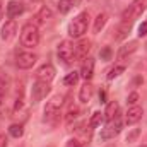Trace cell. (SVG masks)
<instances>
[{
	"label": "cell",
	"instance_id": "1f68e13d",
	"mask_svg": "<svg viewBox=\"0 0 147 147\" xmlns=\"http://www.w3.org/2000/svg\"><path fill=\"white\" fill-rule=\"evenodd\" d=\"M0 147H7V137L0 135Z\"/></svg>",
	"mask_w": 147,
	"mask_h": 147
},
{
	"label": "cell",
	"instance_id": "44dd1931",
	"mask_svg": "<svg viewBox=\"0 0 147 147\" xmlns=\"http://www.w3.org/2000/svg\"><path fill=\"white\" fill-rule=\"evenodd\" d=\"M9 134H10L14 139H19V137H22V134H24V128H22V125H19V123H14V125H10V127H9Z\"/></svg>",
	"mask_w": 147,
	"mask_h": 147
},
{
	"label": "cell",
	"instance_id": "2e32d148",
	"mask_svg": "<svg viewBox=\"0 0 147 147\" xmlns=\"http://www.w3.org/2000/svg\"><path fill=\"white\" fill-rule=\"evenodd\" d=\"M118 111H120V106H118V103L116 101H111L108 103V106H106V111H105V118L111 121V120H115V118H118Z\"/></svg>",
	"mask_w": 147,
	"mask_h": 147
},
{
	"label": "cell",
	"instance_id": "6da1fadb",
	"mask_svg": "<svg viewBox=\"0 0 147 147\" xmlns=\"http://www.w3.org/2000/svg\"><path fill=\"white\" fill-rule=\"evenodd\" d=\"M89 28V14L80 12L72 22L69 24V34L70 38H80Z\"/></svg>",
	"mask_w": 147,
	"mask_h": 147
},
{
	"label": "cell",
	"instance_id": "83f0119b",
	"mask_svg": "<svg viewBox=\"0 0 147 147\" xmlns=\"http://www.w3.org/2000/svg\"><path fill=\"white\" fill-rule=\"evenodd\" d=\"M139 135H140V130H139V128H134V130L127 135V142H135Z\"/></svg>",
	"mask_w": 147,
	"mask_h": 147
},
{
	"label": "cell",
	"instance_id": "9a60e30c",
	"mask_svg": "<svg viewBox=\"0 0 147 147\" xmlns=\"http://www.w3.org/2000/svg\"><path fill=\"white\" fill-rule=\"evenodd\" d=\"M92 92H94L92 84L86 80V84H84V86L80 87V91H79V101H80V103H89L91 98H92Z\"/></svg>",
	"mask_w": 147,
	"mask_h": 147
},
{
	"label": "cell",
	"instance_id": "d590c367",
	"mask_svg": "<svg viewBox=\"0 0 147 147\" xmlns=\"http://www.w3.org/2000/svg\"><path fill=\"white\" fill-rule=\"evenodd\" d=\"M77 147H86V146H77Z\"/></svg>",
	"mask_w": 147,
	"mask_h": 147
},
{
	"label": "cell",
	"instance_id": "7a4b0ae2",
	"mask_svg": "<svg viewBox=\"0 0 147 147\" xmlns=\"http://www.w3.org/2000/svg\"><path fill=\"white\" fill-rule=\"evenodd\" d=\"M39 43V31L34 24H24L21 29V45L26 48H34Z\"/></svg>",
	"mask_w": 147,
	"mask_h": 147
},
{
	"label": "cell",
	"instance_id": "d6a6232c",
	"mask_svg": "<svg viewBox=\"0 0 147 147\" xmlns=\"http://www.w3.org/2000/svg\"><path fill=\"white\" fill-rule=\"evenodd\" d=\"M105 99H106V92H99V101L101 103H106Z\"/></svg>",
	"mask_w": 147,
	"mask_h": 147
},
{
	"label": "cell",
	"instance_id": "30bf717a",
	"mask_svg": "<svg viewBox=\"0 0 147 147\" xmlns=\"http://www.w3.org/2000/svg\"><path fill=\"white\" fill-rule=\"evenodd\" d=\"M16 33H17V24H16L14 19H10V21H7V22L3 24V28H2V31H0V38H2L3 41H10L12 38L16 36Z\"/></svg>",
	"mask_w": 147,
	"mask_h": 147
},
{
	"label": "cell",
	"instance_id": "7c38bea8",
	"mask_svg": "<svg viewBox=\"0 0 147 147\" xmlns=\"http://www.w3.org/2000/svg\"><path fill=\"white\" fill-rule=\"evenodd\" d=\"M142 115H144V110L140 108V106H130L128 111H127V116H125V120H127V123L128 125H134V123H137V121H140L142 120Z\"/></svg>",
	"mask_w": 147,
	"mask_h": 147
},
{
	"label": "cell",
	"instance_id": "4fadbf2b",
	"mask_svg": "<svg viewBox=\"0 0 147 147\" xmlns=\"http://www.w3.org/2000/svg\"><path fill=\"white\" fill-rule=\"evenodd\" d=\"M24 12V5L21 2H16V0H10L7 3V17L9 19H14V17H19L21 14Z\"/></svg>",
	"mask_w": 147,
	"mask_h": 147
},
{
	"label": "cell",
	"instance_id": "9c48e42d",
	"mask_svg": "<svg viewBox=\"0 0 147 147\" xmlns=\"http://www.w3.org/2000/svg\"><path fill=\"white\" fill-rule=\"evenodd\" d=\"M55 67L51 65V63H45V65H41L39 69L36 70V80H43V82H51L53 80V77H55Z\"/></svg>",
	"mask_w": 147,
	"mask_h": 147
},
{
	"label": "cell",
	"instance_id": "836d02e7",
	"mask_svg": "<svg viewBox=\"0 0 147 147\" xmlns=\"http://www.w3.org/2000/svg\"><path fill=\"white\" fill-rule=\"evenodd\" d=\"M0 106H2V101H0ZM2 113H3V110H2V108H0V116H2Z\"/></svg>",
	"mask_w": 147,
	"mask_h": 147
},
{
	"label": "cell",
	"instance_id": "603a6c76",
	"mask_svg": "<svg viewBox=\"0 0 147 147\" xmlns=\"http://www.w3.org/2000/svg\"><path fill=\"white\" fill-rule=\"evenodd\" d=\"M79 77H80V74H79V72L67 74V75H65V79H63V84H65V86H74V84H77Z\"/></svg>",
	"mask_w": 147,
	"mask_h": 147
},
{
	"label": "cell",
	"instance_id": "7402d4cb",
	"mask_svg": "<svg viewBox=\"0 0 147 147\" xmlns=\"http://www.w3.org/2000/svg\"><path fill=\"white\" fill-rule=\"evenodd\" d=\"M74 7V0H60L58 2V12L60 14H67Z\"/></svg>",
	"mask_w": 147,
	"mask_h": 147
},
{
	"label": "cell",
	"instance_id": "ac0fdd59",
	"mask_svg": "<svg viewBox=\"0 0 147 147\" xmlns=\"http://www.w3.org/2000/svg\"><path fill=\"white\" fill-rule=\"evenodd\" d=\"M130 28H132V22H121V24H118V28H116V34H115V38L116 39H125V38L128 36V33H130Z\"/></svg>",
	"mask_w": 147,
	"mask_h": 147
},
{
	"label": "cell",
	"instance_id": "484cf974",
	"mask_svg": "<svg viewBox=\"0 0 147 147\" xmlns=\"http://www.w3.org/2000/svg\"><path fill=\"white\" fill-rule=\"evenodd\" d=\"M7 87H9L7 79H5L3 75H0V101H2V99H3V96L7 94Z\"/></svg>",
	"mask_w": 147,
	"mask_h": 147
},
{
	"label": "cell",
	"instance_id": "f546056e",
	"mask_svg": "<svg viewBox=\"0 0 147 147\" xmlns=\"http://www.w3.org/2000/svg\"><path fill=\"white\" fill-rule=\"evenodd\" d=\"M146 34H147V21L139 26V36L142 38V36H146Z\"/></svg>",
	"mask_w": 147,
	"mask_h": 147
},
{
	"label": "cell",
	"instance_id": "f1b7e54d",
	"mask_svg": "<svg viewBox=\"0 0 147 147\" xmlns=\"http://www.w3.org/2000/svg\"><path fill=\"white\" fill-rule=\"evenodd\" d=\"M139 101V94L137 92H132V94H128V98H127V103L130 105V106H135V103Z\"/></svg>",
	"mask_w": 147,
	"mask_h": 147
},
{
	"label": "cell",
	"instance_id": "ba28073f",
	"mask_svg": "<svg viewBox=\"0 0 147 147\" xmlns=\"http://www.w3.org/2000/svg\"><path fill=\"white\" fill-rule=\"evenodd\" d=\"M36 60H38V57L34 53H19L16 57V65L21 70H29L36 63Z\"/></svg>",
	"mask_w": 147,
	"mask_h": 147
},
{
	"label": "cell",
	"instance_id": "e575fe53",
	"mask_svg": "<svg viewBox=\"0 0 147 147\" xmlns=\"http://www.w3.org/2000/svg\"><path fill=\"white\" fill-rule=\"evenodd\" d=\"M0 19H2V3H0Z\"/></svg>",
	"mask_w": 147,
	"mask_h": 147
},
{
	"label": "cell",
	"instance_id": "8fae6325",
	"mask_svg": "<svg viewBox=\"0 0 147 147\" xmlns=\"http://www.w3.org/2000/svg\"><path fill=\"white\" fill-rule=\"evenodd\" d=\"M79 74H80V77H82L84 80H91V79H92V75H94V60H92L91 57L84 58Z\"/></svg>",
	"mask_w": 147,
	"mask_h": 147
},
{
	"label": "cell",
	"instance_id": "5bb4252c",
	"mask_svg": "<svg viewBox=\"0 0 147 147\" xmlns=\"http://www.w3.org/2000/svg\"><path fill=\"white\" fill-rule=\"evenodd\" d=\"M89 50H91V41L89 39H82L79 45H75V58H80V60L87 58Z\"/></svg>",
	"mask_w": 147,
	"mask_h": 147
},
{
	"label": "cell",
	"instance_id": "52a82bcc",
	"mask_svg": "<svg viewBox=\"0 0 147 147\" xmlns=\"http://www.w3.org/2000/svg\"><path fill=\"white\" fill-rule=\"evenodd\" d=\"M120 132H121V121H120V116H118V118H115V120H111V121L106 123V127L101 130V139H103V140L113 139V137H116Z\"/></svg>",
	"mask_w": 147,
	"mask_h": 147
},
{
	"label": "cell",
	"instance_id": "4316f807",
	"mask_svg": "<svg viewBox=\"0 0 147 147\" xmlns=\"http://www.w3.org/2000/svg\"><path fill=\"white\" fill-rule=\"evenodd\" d=\"M101 60H105V62H108V60H111V55H113V51H111L110 46H105L103 50H101Z\"/></svg>",
	"mask_w": 147,
	"mask_h": 147
},
{
	"label": "cell",
	"instance_id": "5b68a950",
	"mask_svg": "<svg viewBox=\"0 0 147 147\" xmlns=\"http://www.w3.org/2000/svg\"><path fill=\"white\" fill-rule=\"evenodd\" d=\"M50 82H43V80H36L31 87V99L33 103H39L41 99H45L50 94Z\"/></svg>",
	"mask_w": 147,
	"mask_h": 147
},
{
	"label": "cell",
	"instance_id": "cb8c5ba5",
	"mask_svg": "<svg viewBox=\"0 0 147 147\" xmlns=\"http://www.w3.org/2000/svg\"><path fill=\"white\" fill-rule=\"evenodd\" d=\"M101 120H103V115H101L99 111H96V113H92L89 125H91L92 128H96V127H99V125H101Z\"/></svg>",
	"mask_w": 147,
	"mask_h": 147
},
{
	"label": "cell",
	"instance_id": "ffe728a7",
	"mask_svg": "<svg viewBox=\"0 0 147 147\" xmlns=\"http://www.w3.org/2000/svg\"><path fill=\"white\" fill-rule=\"evenodd\" d=\"M51 17H53V14H51V10H50L48 7H43V9L36 14L38 22H46V21H50Z\"/></svg>",
	"mask_w": 147,
	"mask_h": 147
},
{
	"label": "cell",
	"instance_id": "d6986e66",
	"mask_svg": "<svg viewBox=\"0 0 147 147\" xmlns=\"http://www.w3.org/2000/svg\"><path fill=\"white\" fill-rule=\"evenodd\" d=\"M106 21H108V16L105 14V12H101V14H98V17L94 19V31L96 33H99L103 28H105V24H106Z\"/></svg>",
	"mask_w": 147,
	"mask_h": 147
},
{
	"label": "cell",
	"instance_id": "8d00e7d4",
	"mask_svg": "<svg viewBox=\"0 0 147 147\" xmlns=\"http://www.w3.org/2000/svg\"><path fill=\"white\" fill-rule=\"evenodd\" d=\"M108 147H113V146H108Z\"/></svg>",
	"mask_w": 147,
	"mask_h": 147
},
{
	"label": "cell",
	"instance_id": "8992f818",
	"mask_svg": "<svg viewBox=\"0 0 147 147\" xmlns=\"http://www.w3.org/2000/svg\"><path fill=\"white\" fill-rule=\"evenodd\" d=\"M63 99H65V96L57 94L46 103V106H45V120H51L55 115H58V111H60L62 105H63Z\"/></svg>",
	"mask_w": 147,
	"mask_h": 147
},
{
	"label": "cell",
	"instance_id": "e0dca14e",
	"mask_svg": "<svg viewBox=\"0 0 147 147\" xmlns=\"http://www.w3.org/2000/svg\"><path fill=\"white\" fill-rule=\"evenodd\" d=\"M137 41H130V43H127V45H123L120 50H118V58H125L127 55H132L135 50H137Z\"/></svg>",
	"mask_w": 147,
	"mask_h": 147
},
{
	"label": "cell",
	"instance_id": "3957f363",
	"mask_svg": "<svg viewBox=\"0 0 147 147\" xmlns=\"http://www.w3.org/2000/svg\"><path fill=\"white\" fill-rule=\"evenodd\" d=\"M146 9H147V0H134V2L125 9V12H123L121 19H123L125 22H132L134 19L140 17V16H142V12H144Z\"/></svg>",
	"mask_w": 147,
	"mask_h": 147
},
{
	"label": "cell",
	"instance_id": "d4e9b609",
	"mask_svg": "<svg viewBox=\"0 0 147 147\" xmlns=\"http://www.w3.org/2000/svg\"><path fill=\"white\" fill-rule=\"evenodd\" d=\"M123 72H125V67H123V65H116V67H113L110 72H108V79L111 80V79L118 77L120 74H123Z\"/></svg>",
	"mask_w": 147,
	"mask_h": 147
},
{
	"label": "cell",
	"instance_id": "277c9868",
	"mask_svg": "<svg viewBox=\"0 0 147 147\" xmlns=\"http://www.w3.org/2000/svg\"><path fill=\"white\" fill-rule=\"evenodd\" d=\"M57 55H58V58H60L65 65L72 63V60L75 58V45H72L70 41H62V43L58 45Z\"/></svg>",
	"mask_w": 147,
	"mask_h": 147
},
{
	"label": "cell",
	"instance_id": "4dcf8cb0",
	"mask_svg": "<svg viewBox=\"0 0 147 147\" xmlns=\"http://www.w3.org/2000/svg\"><path fill=\"white\" fill-rule=\"evenodd\" d=\"M77 113H79V110H77V108H70L69 115H67V121H72L74 118L77 116Z\"/></svg>",
	"mask_w": 147,
	"mask_h": 147
}]
</instances>
